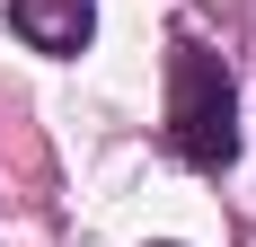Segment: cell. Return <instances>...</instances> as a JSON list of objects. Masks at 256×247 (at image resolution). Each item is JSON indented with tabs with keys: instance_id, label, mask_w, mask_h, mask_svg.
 <instances>
[{
	"instance_id": "cell-1",
	"label": "cell",
	"mask_w": 256,
	"mask_h": 247,
	"mask_svg": "<svg viewBox=\"0 0 256 247\" xmlns=\"http://www.w3.org/2000/svg\"><path fill=\"white\" fill-rule=\"evenodd\" d=\"M168 150L186 168L221 176L238 159V80L212 44H177L168 53Z\"/></svg>"
},
{
	"instance_id": "cell-2",
	"label": "cell",
	"mask_w": 256,
	"mask_h": 247,
	"mask_svg": "<svg viewBox=\"0 0 256 247\" xmlns=\"http://www.w3.org/2000/svg\"><path fill=\"white\" fill-rule=\"evenodd\" d=\"M9 26L36 53H80L98 36V0H9Z\"/></svg>"
}]
</instances>
